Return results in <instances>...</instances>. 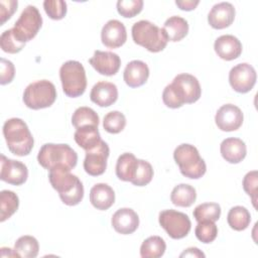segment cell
Returning a JSON list of instances; mask_svg holds the SVG:
<instances>
[{"mask_svg":"<svg viewBox=\"0 0 258 258\" xmlns=\"http://www.w3.org/2000/svg\"><path fill=\"white\" fill-rule=\"evenodd\" d=\"M138 165V159L134 154L125 152L121 154L116 163V175L120 180L132 181L135 176Z\"/></svg>","mask_w":258,"mask_h":258,"instance_id":"cell-24","label":"cell"},{"mask_svg":"<svg viewBox=\"0 0 258 258\" xmlns=\"http://www.w3.org/2000/svg\"><path fill=\"white\" fill-rule=\"evenodd\" d=\"M14 250L19 257L23 258H34L37 256L39 251L38 241L29 235L19 237L15 244Z\"/></svg>","mask_w":258,"mask_h":258,"instance_id":"cell-31","label":"cell"},{"mask_svg":"<svg viewBox=\"0 0 258 258\" xmlns=\"http://www.w3.org/2000/svg\"><path fill=\"white\" fill-rule=\"evenodd\" d=\"M235 14V8L231 3L221 2L212 7L208 15V22L215 29H224L233 23Z\"/></svg>","mask_w":258,"mask_h":258,"instance_id":"cell-18","label":"cell"},{"mask_svg":"<svg viewBox=\"0 0 258 258\" xmlns=\"http://www.w3.org/2000/svg\"><path fill=\"white\" fill-rule=\"evenodd\" d=\"M162 28L166 33L168 41L176 42L186 36L188 32V23L180 16H171L166 19Z\"/></svg>","mask_w":258,"mask_h":258,"instance_id":"cell-26","label":"cell"},{"mask_svg":"<svg viewBox=\"0 0 258 258\" xmlns=\"http://www.w3.org/2000/svg\"><path fill=\"white\" fill-rule=\"evenodd\" d=\"M59 78L63 93L71 98L82 96L87 88L86 71L78 60H68L59 69Z\"/></svg>","mask_w":258,"mask_h":258,"instance_id":"cell-7","label":"cell"},{"mask_svg":"<svg viewBox=\"0 0 258 258\" xmlns=\"http://www.w3.org/2000/svg\"><path fill=\"white\" fill-rule=\"evenodd\" d=\"M229 226L235 231H243L248 228L251 222V215L249 211L242 206L233 207L227 216Z\"/></svg>","mask_w":258,"mask_h":258,"instance_id":"cell-29","label":"cell"},{"mask_svg":"<svg viewBox=\"0 0 258 258\" xmlns=\"http://www.w3.org/2000/svg\"><path fill=\"white\" fill-rule=\"evenodd\" d=\"M202 95V89L198 79L189 74L177 75L171 84L167 85L162 93V101L165 106L177 109L183 104L197 102Z\"/></svg>","mask_w":258,"mask_h":258,"instance_id":"cell-1","label":"cell"},{"mask_svg":"<svg viewBox=\"0 0 258 258\" xmlns=\"http://www.w3.org/2000/svg\"><path fill=\"white\" fill-rule=\"evenodd\" d=\"M3 135L7 147L17 156H25L33 148L34 140L26 123L20 118H11L3 125Z\"/></svg>","mask_w":258,"mask_h":258,"instance_id":"cell-4","label":"cell"},{"mask_svg":"<svg viewBox=\"0 0 258 258\" xmlns=\"http://www.w3.org/2000/svg\"><path fill=\"white\" fill-rule=\"evenodd\" d=\"M19 207L18 196L8 189L1 190L0 192V221L4 222L9 219Z\"/></svg>","mask_w":258,"mask_h":258,"instance_id":"cell-30","label":"cell"},{"mask_svg":"<svg viewBox=\"0 0 258 258\" xmlns=\"http://www.w3.org/2000/svg\"><path fill=\"white\" fill-rule=\"evenodd\" d=\"M72 124L76 129L89 125L98 126L99 116L92 108L80 107L74 112L72 116Z\"/></svg>","mask_w":258,"mask_h":258,"instance_id":"cell-32","label":"cell"},{"mask_svg":"<svg viewBox=\"0 0 258 258\" xmlns=\"http://www.w3.org/2000/svg\"><path fill=\"white\" fill-rule=\"evenodd\" d=\"M24 45L25 43L16 38L12 28L3 31L0 36V46L2 50L7 53H17L24 47Z\"/></svg>","mask_w":258,"mask_h":258,"instance_id":"cell-36","label":"cell"},{"mask_svg":"<svg viewBox=\"0 0 258 258\" xmlns=\"http://www.w3.org/2000/svg\"><path fill=\"white\" fill-rule=\"evenodd\" d=\"M195 234L198 240L205 244L212 243L218 236V228L213 221H201L195 229Z\"/></svg>","mask_w":258,"mask_h":258,"instance_id":"cell-35","label":"cell"},{"mask_svg":"<svg viewBox=\"0 0 258 258\" xmlns=\"http://www.w3.org/2000/svg\"><path fill=\"white\" fill-rule=\"evenodd\" d=\"M18 2L16 0H1L0 1V17L1 25H3L16 11Z\"/></svg>","mask_w":258,"mask_h":258,"instance_id":"cell-42","label":"cell"},{"mask_svg":"<svg viewBox=\"0 0 258 258\" xmlns=\"http://www.w3.org/2000/svg\"><path fill=\"white\" fill-rule=\"evenodd\" d=\"M90 64L103 76H114L118 73L121 59L120 56L112 51L96 50L89 59Z\"/></svg>","mask_w":258,"mask_h":258,"instance_id":"cell-15","label":"cell"},{"mask_svg":"<svg viewBox=\"0 0 258 258\" xmlns=\"http://www.w3.org/2000/svg\"><path fill=\"white\" fill-rule=\"evenodd\" d=\"M15 76L14 64L5 58L0 59V84L7 85L12 82Z\"/></svg>","mask_w":258,"mask_h":258,"instance_id":"cell-41","label":"cell"},{"mask_svg":"<svg viewBox=\"0 0 258 258\" xmlns=\"http://www.w3.org/2000/svg\"><path fill=\"white\" fill-rule=\"evenodd\" d=\"M41 25L42 17L38 9L33 5H28L21 12L12 30L19 41L26 43L35 37Z\"/></svg>","mask_w":258,"mask_h":258,"instance_id":"cell-9","label":"cell"},{"mask_svg":"<svg viewBox=\"0 0 258 258\" xmlns=\"http://www.w3.org/2000/svg\"><path fill=\"white\" fill-rule=\"evenodd\" d=\"M90 202L94 208L106 211L115 202V192L107 183H97L90 190Z\"/></svg>","mask_w":258,"mask_h":258,"instance_id":"cell-23","label":"cell"},{"mask_svg":"<svg viewBox=\"0 0 258 258\" xmlns=\"http://www.w3.org/2000/svg\"><path fill=\"white\" fill-rule=\"evenodd\" d=\"M179 256L180 257H205V254L202 251H200L199 248L191 247V248L185 249Z\"/></svg>","mask_w":258,"mask_h":258,"instance_id":"cell-44","label":"cell"},{"mask_svg":"<svg viewBox=\"0 0 258 258\" xmlns=\"http://www.w3.org/2000/svg\"><path fill=\"white\" fill-rule=\"evenodd\" d=\"M37 161L47 170L55 168L72 170L77 165L78 154L68 144L45 143L38 151Z\"/></svg>","mask_w":258,"mask_h":258,"instance_id":"cell-3","label":"cell"},{"mask_svg":"<svg viewBox=\"0 0 258 258\" xmlns=\"http://www.w3.org/2000/svg\"><path fill=\"white\" fill-rule=\"evenodd\" d=\"M48 179L64 205L76 206L82 202L84 198L83 183L77 175L71 173V170L64 168L49 170Z\"/></svg>","mask_w":258,"mask_h":258,"instance_id":"cell-2","label":"cell"},{"mask_svg":"<svg viewBox=\"0 0 258 258\" xmlns=\"http://www.w3.org/2000/svg\"><path fill=\"white\" fill-rule=\"evenodd\" d=\"M166 249L164 240L159 236H151L143 241L140 247V256L142 258H159Z\"/></svg>","mask_w":258,"mask_h":258,"instance_id":"cell-28","label":"cell"},{"mask_svg":"<svg viewBox=\"0 0 258 258\" xmlns=\"http://www.w3.org/2000/svg\"><path fill=\"white\" fill-rule=\"evenodd\" d=\"M111 224L117 233L129 235L137 230L139 226V217L134 210L130 208H122L114 213Z\"/></svg>","mask_w":258,"mask_h":258,"instance_id":"cell-17","label":"cell"},{"mask_svg":"<svg viewBox=\"0 0 258 258\" xmlns=\"http://www.w3.org/2000/svg\"><path fill=\"white\" fill-rule=\"evenodd\" d=\"M90 99L100 107H109L118 99V89L115 84L101 81L95 84L90 93Z\"/></svg>","mask_w":258,"mask_h":258,"instance_id":"cell-19","label":"cell"},{"mask_svg":"<svg viewBox=\"0 0 258 258\" xmlns=\"http://www.w3.org/2000/svg\"><path fill=\"white\" fill-rule=\"evenodd\" d=\"M256 71L247 63L242 62L233 67L229 73V83L234 91L245 94L250 92L256 84Z\"/></svg>","mask_w":258,"mask_h":258,"instance_id":"cell-11","label":"cell"},{"mask_svg":"<svg viewBox=\"0 0 258 258\" xmlns=\"http://www.w3.org/2000/svg\"><path fill=\"white\" fill-rule=\"evenodd\" d=\"M126 126V118L119 111H111L107 113L103 119L104 129L112 134L120 133Z\"/></svg>","mask_w":258,"mask_h":258,"instance_id":"cell-34","label":"cell"},{"mask_svg":"<svg viewBox=\"0 0 258 258\" xmlns=\"http://www.w3.org/2000/svg\"><path fill=\"white\" fill-rule=\"evenodd\" d=\"M220 151L223 158L229 163H239L245 158L247 148L242 139L230 137L222 141Z\"/></svg>","mask_w":258,"mask_h":258,"instance_id":"cell-22","label":"cell"},{"mask_svg":"<svg viewBox=\"0 0 258 258\" xmlns=\"http://www.w3.org/2000/svg\"><path fill=\"white\" fill-rule=\"evenodd\" d=\"M173 158L181 174L185 177L198 179L206 173V162L200 156L199 150L191 144L182 143L178 145L174 149Z\"/></svg>","mask_w":258,"mask_h":258,"instance_id":"cell-6","label":"cell"},{"mask_svg":"<svg viewBox=\"0 0 258 258\" xmlns=\"http://www.w3.org/2000/svg\"><path fill=\"white\" fill-rule=\"evenodd\" d=\"M142 8V0H119L117 2V11L121 16L125 18L136 16L141 12Z\"/></svg>","mask_w":258,"mask_h":258,"instance_id":"cell-38","label":"cell"},{"mask_svg":"<svg viewBox=\"0 0 258 258\" xmlns=\"http://www.w3.org/2000/svg\"><path fill=\"white\" fill-rule=\"evenodd\" d=\"M197 222L213 221L216 222L221 216V207L217 203H204L196 207L192 212Z\"/></svg>","mask_w":258,"mask_h":258,"instance_id":"cell-33","label":"cell"},{"mask_svg":"<svg viewBox=\"0 0 258 258\" xmlns=\"http://www.w3.org/2000/svg\"><path fill=\"white\" fill-rule=\"evenodd\" d=\"M102 43L109 48H117L122 46L127 40V32L125 25L117 20H109L101 31Z\"/></svg>","mask_w":258,"mask_h":258,"instance_id":"cell-16","label":"cell"},{"mask_svg":"<svg viewBox=\"0 0 258 258\" xmlns=\"http://www.w3.org/2000/svg\"><path fill=\"white\" fill-rule=\"evenodd\" d=\"M153 177V168L151 164L143 159H138V165L132 183L137 186H144L148 184Z\"/></svg>","mask_w":258,"mask_h":258,"instance_id":"cell-37","label":"cell"},{"mask_svg":"<svg viewBox=\"0 0 258 258\" xmlns=\"http://www.w3.org/2000/svg\"><path fill=\"white\" fill-rule=\"evenodd\" d=\"M243 113L239 107L233 104H226L220 107L215 116V122L222 131L230 132L238 130L243 124Z\"/></svg>","mask_w":258,"mask_h":258,"instance_id":"cell-14","label":"cell"},{"mask_svg":"<svg viewBox=\"0 0 258 258\" xmlns=\"http://www.w3.org/2000/svg\"><path fill=\"white\" fill-rule=\"evenodd\" d=\"M257 184H258V174L256 170L249 171L243 179V188L251 197L254 208L256 209L257 201Z\"/></svg>","mask_w":258,"mask_h":258,"instance_id":"cell-40","label":"cell"},{"mask_svg":"<svg viewBox=\"0 0 258 258\" xmlns=\"http://www.w3.org/2000/svg\"><path fill=\"white\" fill-rule=\"evenodd\" d=\"M131 32L133 41L136 44L145 47L150 52H159L163 50L168 42L164 29L148 20L135 22Z\"/></svg>","mask_w":258,"mask_h":258,"instance_id":"cell-5","label":"cell"},{"mask_svg":"<svg viewBox=\"0 0 258 258\" xmlns=\"http://www.w3.org/2000/svg\"><path fill=\"white\" fill-rule=\"evenodd\" d=\"M56 99V89L47 80H40L29 84L23 93V103L32 110L50 107Z\"/></svg>","mask_w":258,"mask_h":258,"instance_id":"cell-8","label":"cell"},{"mask_svg":"<svg viewBox=\"0 0 258 258\" xmlns=\"http://www.w3.org/2000/svg\"><path fill=\"white\" fill-rule=\"evenodd\" d=\"M1 180L13 184L21 185L28 177V169L24 163L18 160L7 158L5 155L1 154Z\"/></svg>","mask_w":258,"mask_h":258,"instance_id":"cell-13","label":"cell"},{"mask_svg":"<svg viewBox=\"0 0 258 258\" xmlns=\"http://www.w3.org/2000/svg\"><path fill=\"white\" fill-rule=\"evenodd\" d=\"M160 226L172 239H181L187 236L191 223L187 215L175 210H164L159 213Z\"/></svg>","mask_w":258,"mask_h":258,"instance_id":"cell-10","label":"cell"},{"mask_svg":"<svg viewBox=\"0 0 258 258\" xmlns=\"http://www.w3.org/2000/svg\"><path fill=\"white\" fill-rule=\"evenodd\" d=\"M149 77L148 66L142 60H131L127 63L124 73L123 79L127 86L130 88H138L143 86Z\"/></svg>","mask_w":258,"mask_h":258,"instance_id":"cell-21","label":"cell"},{"mask_svg":"<svg viewBox=\"0 0 258 258\" xmlns=\"http://www.w3.org/2000/svg\"><path fill=\"white\" fill-rule=\"evenodd\" d=\"M43 8L49 18L60 20L67 14V2L62 0H45Z\"/></svg>","mask_w":258,"mask_h":258,"instance_id":"cell-39","label":"cell"},{"mask_svg":"<svg viewBox=\"0 0 258 258\" xmlns=\"http://www.w3.org/2000/svg\"><path fill=\"white\" fill-rule=\"evenodd\" d=\"M199 3H200L199 0H176L175 1V4L177 5V7L185 11L194 10Z\"/></svg>","mask_w":258,"mask_h":258,"instance_id":"cell-43","label":"cell"},{"mask_svg":"<svg viewBox=\"0 0 258 258\" xmlns=\"http://www.w3.org/2000/svg\"><path fill=\"white\" fill-rule=\"evenodd\" d=\"M74 138L76 143L86 151L96 147L102 140L98 130V126L92 125L78 128L74 134Z\"/></svg>","mask_w":258,"mask_h":258,"instance_id":"cell-25","label":"cell"},{"mask_svg":"<svg viewBox=\"0 0 258 258\" xmlns=\"http://www.w3.org/2000/svg\"><path fill=\"white\" fill-rule=\"evenodd\" d=\"M109 154L110 149L108 144L101 140L96 147L86 151V157L84 160L85 171L92 176L103 174L107 167V159Z\"/></svg>","mask_w":258,"mask_h":258,"instance_id":"cell-12","label":"cell"},{"mask_svg":"<svg viewBox=\"0 0 258 258\" xmlns=\"http://www.w3.org/2000/svg\"><path fill=\"white\" fill-rule=\"evenodd\" d=\"M214 48L218 56L224 60H233L242 53L241 41L231 34L219 36L214 43Z\"/></svg>","mask_w":258,"mask_h":258,"instance_id":"cell-20","label":"cell"},{"mask_svg":"<svg viewBox=\"0 0 258 258\" xmlns=\"http://www.w3.org/2000/svg\"><path fill=\"white\" fill-rule=\"evenodd\" d=\"M197 199V191L194 186L180 183L173 187L170 194V201L174 206L188 208L190 207Z\"/></svg>","mask_w":258,"mask_h":258,"instance_id":"cell-27","label":"cell"}]
</instances>
